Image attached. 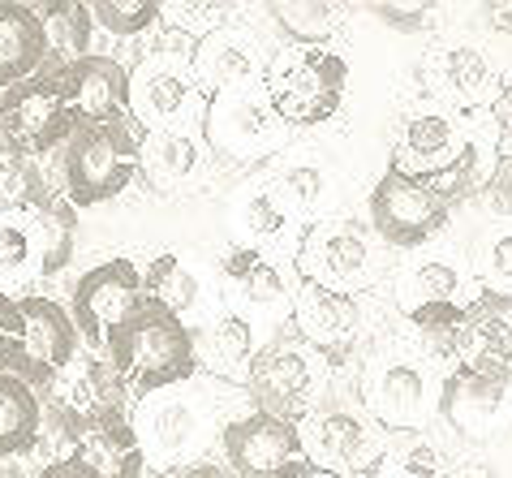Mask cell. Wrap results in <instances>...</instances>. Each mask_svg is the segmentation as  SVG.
<instances>
[{
	"label": "cell",
	"instance_id": "cell-37",
	"mask_svg": "<svg viewBox=\"0 0 512 478\" xmlns=\"http://www.w3.org/2000/svg\"><path fill=\"white\" fill-rule=\"evenodd\" d=\"M332 199V173L323 164H289L280 173V203L297 207V212H319Z\"/></svg>",
	"mask_w": 512,
	"mask_h": 478
},
{
	"label": "cell",
	"instance_id": "cell-31",
	"mask_svg": "<svg viewBox=\"0 0 512 478\" xmlns=\"http://www.w3.org/2000/svg\"><path fill=\"white\" fill-rule=\"evenodd\" d=\"M52 199L56 194L48 190V173L39 160L0 156V216H31Z\"/></svg>",
	"mask_w": 512,
	"mask_h": 478
},
{
	"label": "cell",
	"instance_id": "cell-14",
	"mask_svg": "<svg viewBox=\"0 0 512 478\" xmlns=\"http://www.w3.org/2000/svg\"><path fill=\"white\" fill-rule=\"evenodd\" d=\"M302 272L315 285L353 293L375 280V250L366 242V233L353 229L349 220L315 224L302 246Z\"/></svg>",
	"mask_w": 512,
	"mask_h": 478
},
{
	"label": "cell",
	"instance_id": "cell-42",
	"mask_svg": "<svg viewBox=\"0 0 512 478\" xmlns=\"http://www.w3.org/2000/svg\"><path fill=\"white\" fill-rule=\"evenodd\" d=\"M371 13L396 31H426L431 26V5H371Z\"/></svg>",
	"mask_w": 512,
	"mask_h": 478
},
{
	"label": "cell",
	"instance_id": "cell-18",
	"mask_svg": "<svg viewBox=\"0 0 512 478\" xmlns=\"http://www.w3.org/2000/svg\"><path fill=\"white\" fill-rule=\"evenodd\" d=\"M465 143L461 121L448 108H418L405 117V134H401V160H392V168H401L405 177H435L457 160V151Z\"/></svg>",
	"mask_w": 512,
	"mask_h": 478
},
{
	"label": "cell",
	"instance_id": "cell-28",
	"mask_svg": "<svg viewBox=\"0 0 512 478\" xmlns=\"http://www.w3.org/2000/svg\"><path fill=\"white\" fill-rule=\"evenodd\" d=\"M495 164H500V156H495V147L487 143V138H482V134H465L457 160H452L444 173L426 177V186H431L448 207H457L465 199H474L478 190H491Z\"/></svg>",
	"mask_w": 512,
	"mask_h": 478
},
{
	"label": "cell",
	"instance_id": "cell-25",
	"mask_svg": "<svg viewBox=\"0 0 512 478\" xmlns=\"http://www.w3.org/2000/svg\"><path fill=\"white\" fill-rule=\"evenodd\" d=\"M211 143L233 147V151H250V143H272L276 125H284L272 104L250 100V95H224V100L211 104Z\"/></svg>",
	"mask_w": 512,
	"mask_h": 478
},
{
	"label": "cell",
	"instance_id": "cell-36",
	"mask_svg": "<svg viewBox=\"0 0 512 478\" xmlns=\"http://www.w3.org/2000/svg\"><path fill=\"white\" fill-rule=\"evenodd\" d=\"M142 168H151L160 181H181L190 177L198 168V147L194 138L177 134V130H160L147 138V147H142Z\"/></svg>",
	"mask_w": 512,
	"mask_h": 478
},
{
	"label": "cell",
	"instance_id": "cell-2",
	"mask_svg": "<svg viewBox=\"0 0 512 478\" xmlns=\"http://www.w3.org/2000/svg\"><path fill=\"white\" fill-rule=\"evenodd\" d=\"M142 168V143L130 121L121 125H78L61 151L65 199L74 207H95L130 190Z\"/></svg>",
	"mask_w": 512,
	"mask_h": 478
},
{
	"label": "cell",
	"instance_id": "cell-38",
	"mask_svg": "<svg viewBox=\"0 0 512 478\" xmlns=\"http://www.w3.org/2000/svg\"><path fill=\"white\" fill-rule=\"evenodd\" d=\"M91 13L112 35H142L147 26L160 22L164 5H155V0H99V5H91Z\"/></svg>",
	"mask_w": 512,
	"mask_h": 478
},
{
	"label": "cell",
	"instance_id": "cell-5",
	"mask_svg": "<svg viewBox=\"0 0 512 478\" xmlns=\"http://www.w3.org/2000/svg\"><path fill=\"white\" fill-rule=\"evenodd\" d=\"M39 401H44L52 435L78 444L82 435L95 431L99 423L125 418L130 388L121 384L117 367H112L104 354H78L74 367L61 371L44 392H39Z\"/></svg>",
	"mask_w": 512,
	"mask_h": 478
},
{
	"label": "cell",
	"instance_id": "cell-26",
	"mask_svg": "<svg viewBox=\"0 0 512 478\" xmlns=\"http://www.w3.org/2000/svg\"><path fill=\"white\" fill-rule=\"evenodd\" d=\"M31 229V250H35V272L39 276H56L65 272V263L74 259L78 246V212L69 199H52L48 207L26 216Z\"/></svg>",
	"mask_w": 512,
	"mask_h": 478
},
{
	"label": "cell",
	"instance_id": "cell-10",
	"mask_svg": "<svg viewBox=\"0 0 512 478\" xmlns=\"http://www.w3.org/2000/svg\"><path fill=\"white\" fill-rule=\"evenodd\" d=\"M366 212L379 233V242H388L396 250H418L431 237H439L452 220V207L418 177H405L401 168L388 164V173L375 181Z\"/></svg>",
	"mask_w": 512,
	"mask_h": 478
},
{
	"label": "cell",
	"instance_id": "cell-34",
	"mask_svg": "<svg viewBox=\"0 0 512 478\" xmlns=\"http://www.w3.org/2000/svg\"><path fill=\"white\" fill-rule=\"evenodd\" d=\"M272 18L280 35L297 48H319L327 35L336 31V5L323 0H289V5H272Z\"/></svg>",
	"mask_w": 512,
	"mask_h": 478
},
{
	"label": "cell",
	"instance_id": "cell-35",
	"mask_svg": "<svg viewBox=\"0 0 512 478\" xmlns=\"http://www.w3.org/2000/svg\"><path fill=\"white\" fill-rule=\"evenodd\" d=\"M198 349L207 354V362H216V367H237V362L250 358L254 349V323L241 319V315H220L216 323H207L203 332H198Z\"/></svg>",
	"mask_w": 512,
	"mask_h": 478
},
{
	"label": "cell",
	"instance_id": "cell-15",
	"mask_svg": "<svg viewBox=\"0 0 512 478\" xmlns=\"http://www.w3.org/2000/svg\"><path fill=\"white\" fill-rule=\"evenodd\" d=\"M65 87V100L74 108L78 125H121L130 121V74L121 61L104 52H91L82 61L56 69Z\"/></svg>",
	"mask_w": 512,
	"mask_h": 478
},
{
	"label": "cell",
	"instance_id": "cell-30",
	"mask_svg": "<svg viewBox=\"0 0 512 478\" xmlns=\"http://www.w3.org/2000/svg\"><path fill=\"white\" fill-rule=\"evenodd\" d=\"M474 272L482 293L512 302V216L487 220L474 237Z\"/></svg>",
	"mask_w": 512,
	"mask_h": 478
},
{
	"label": "cell",
	"instance_id": "cell-6",
	"mask_svg": "<svg viewBox=\"0 0 512 478\" xmlns=\"http://www.w3.org/2000/svg\"><path fill=\"white\" fill-rule=\"evenodd\" d=\"M306 453L327 478H375L388 461V435L353 405H323L302 423Z\"/></svg>",
	"mask_w": 512,
	"mask_h": 478
},
{
	"label": "cell",
	"instance_id": "cell-49",
	"mask_svg": "<svg viewBox=\"0 0 512 478\" xmlns=\"http://www.w3.org/2000/svg\"><path fill=\"white\" fill-rule=\"evenodd\" d=\"M0 478H22V470L18 466H0Z\"/></svg>",
	"mask_w": 512,
	"mask_h": 478
},
{
	"label": "cell",
	"instance_id": "cell-7",
	"mask_svg": "<svg viewBox=\"0 0 512 478\" xmlns=\"http://www.w3.org/2000/svg\"><path fill=\"white\" fill-rule=\"evenodd\" d=\"M224 461L233 478H315V461L306 453L302 427L276 414H241L220 431Z\"/></svg>",
	"mask_w": 512,
	"mask_h": 478
},
{
	"label": "cell",
	"instance_id": "cell-21",
	"mask_svg": "<svg viewBox=\"0 0 512 478\" xmlns=\"http://www.w3.org/2000/svg\"><path fill=\"white\" fill-rule=\"evenodd\" d=\"M435 82H439V95L452 104V108H482L495 100V91L504 87L500 82V69L478 44H452L439 52L435 61Z\"/></svg>",
	"mask_w": 512,
	"mask_h": 478
},
{
	"label": "cell",
	"instance_id": "cell-45",
	"mask_svg": "<svg viewBox=\"0 0 512 478\" xmlns=\"http://www.w3.org/2000/svg\"><path fill=\"white\" fill-rule=\"evenodd\" d=\"M39 478H95L87 466H78V461H52V466H44L39 470Z\"/></svg>",
	"mask_w": 512,
	"mask_h": 478
},
{
	"label": "cell",
	"instance_id": "cell-16",
	"mask_svg": "<svg viewBox=\"0 0 512 478\" xmlns=\"http://www.w3.org/2000/svg\"><path fill=\"white\" fill-rule=\"evenodd\" d=\"M439 414L452 431L495 435L512 423V375H474L448 371L439 384Z\"/></svg>",
	"mask_w": 512,
	"mask_h": 478
},
{
	"label": "cell",
	"instance_id": "cell-23",
	"mask_svg": "<svg viewBox=\"0 0 512 478\" xmlns=\"http://www.w3.org/2000/svg\"><path fill=\"white\" fill-rule=\"evenodd\" d=\"M190 95H194V74H186V69L173 61H147L138 69V78L130 82L134 117L151 121V125L173 121L177 112L190 104Z\"/></svg>",
	"mask_w": 512,
	"mask_h": 478
},
{
	"label": "cell",
	"instance_id": "cell-41",
	"mask_svg": "<svg viewBox=\"0 0 512 478\" xmlns=\"http://www.w3.org/2000/svg\"><path fill=\"white\" fill-rule=\"evenodd\" d=\"M22 341H26L22 302H18V298H9V293L0 289V375H13V371H18Z\"/></svg>",
	"mask_w": 512,
	"mask_h": 478
},
{
	"label": "cell",
	"instance_id": "cell-4",
	"mask_svg": "<svg viewBox=\"0 0 512 478\" xmlns=\"http://www.w3.org/2000/svg\"><path fill=\"white\" fill-rule=\"evenodd\" d=\"M349 61L327 48H297L267 69V104L284 125H323L345 104Z\"/></svg>",
	"mask_w": 512,
	"mask_h": 478
},
{
	"label": "cell",
	"instance_id": "cell-47",
	"mask_svg": "<svg viewBox=\"0 0 512 478\" xmlns=\"http://www.w3.org/2000/svg\"><path fill=\"white\" fill-rule=\"evenodd\" d=\"M491 13V26L500 35H512V5H495V9H487Z\"/></svg>",
	"mask_w": 512,
	"mask_h": 478
},
{
	"label": "cell",
	"instance_id": "cell-33",
	"mask_svg": "<svg viewBox=\"0 0 512 478\" xmlns=\"http://www.w3.org/2000/svg\"><path fill=\"white\" fill-rule=\"evenodd\" d=\"M198 427H203V418L190 401H164L151 410V423H147V453H155L160 461L177 457L181 448H190L198 440Z\"/></svg>",
	"mask_w": 512,
	"mask_h": 478
},
{
	"label": "cell",
	"instance_id": "cell-39",
	"mask_svg": "<svg viewBox=\"0 0 512 478\" xmlns=\"http://www.w3.org/2000/svg\"><path fill=\"white\" fill-rule=\"evenodd\" d=\"M35 272V250L26 216H0V285Z\"/></svg>",
	"mask_w": 512,
	"mask_h": 478
},
{
	"label": "cell",
	"instance_id": "cell-9",
	"mask_svg": "<svg viewBox=\"0 0 512 478\" xmlns=\"http://www.w3.org/2000/svg\"><path fill=\"white\" fill-rule=\"evenodd\" d=\"M147 302L142 289V267L134 259H108L78 276V285L69 289V315L78 323V336L95 354H104L108 336L121 328L125 319H134Z\"/></svg>",
	"mask_w": 512,
	"mask_h": 478
},
{
	"label": "cell",
	"instance_id": "cell-1",
	"mask_svg": "<svg viewBox=\"0 0 512 478\" xmlns=\"http://www.w3.org/2000/svg\"><path fill=\"white\" fill-rule=\"evenodd\" d=\"M104 358L117 367L121 384L130 388L134 397H155V392L194 379L198 336L186 328V319H177L168 306L147 298L134 319H125L121 328L108 336Z\"/></svg>",
	"mask_w": 512,
	"mask_h": 478
},
{
	"label": "cell",
	"instance_id": "cell-22",
	"mask_svg": "<svg viewBox=\"0 0 512 478\" xmlns=\"http://www.w3.org/2000/svg\"><path fill=\"white\" fill-rule=\"evenodd\" d=\"M69 461L87 466L95 478H138L147 466V448H142V435L130 427V418H112V423H99L82 435Z\"/></svg>",
	"mask_w": 512,
	"mask_h": 478
},
{
	"label": "cell",
	"instance_id": "cell-19",
	"mask_svg": "<svg viewBox=\"0 0 512 478\" xmlns=\"http://www.w3.org/2000/svg\"><path fill=\"white\" fill-rule=\"evenodd\" d=\"M48 65V31L35 5L0 0V91L44 74Z\"/></svg>",
	"mask_w": 512,
	"mask_h": 478
},
{
	"label": "cell",
	"instance_id": "cell-40",
	"mask_svg": "<svg viewBox=\"0 0 512 478\" xmlns=\"http://www.w3.org/2000/svg\"><path fill=\"white\" fill-rule=\"evenodd\" d=\"M241 220H246V233L254 242H280L284 229H289V207H284L276 194H254V199L241 207Z\"/></svg>",
	"mask_w": 512,
	"mask_h": 478
},
{
	"label": "cell",
	"instance_id": "cell-24",
	"mask_svg": "<svg viewBox=\"0 0 512 478\" xmlns=\"http://www.w3.org/2000/svg\"><path fill=\"white\" fill-rule=\"evenodd\" d=\"M44 431V401L18 375H0V461L26 457Z\"/></svg>",
	"mask_w": 512,
	"mask_h": 478
},
{
	"label": "cell",
	"instance_id": "cell-11",
	"mask_svg": "<svg viewBox=\"0 0 512 478\" xmlns=\"http://www.w3.org/2000/svg\"><path fill=\"white\" fill-rule=\"evenodd\" d=\"M431 410H439V384L422 362L388 358L366 375V414L383 431H422Z\"/></svg>",
	"mask_w": 512,
	"mask_h": 478
},
{
	"label": "cell",
	"instance_id": "cell-3",
	"mask_svg": "<svg viewBox=\"0 0 512 478\" xmlns=\"http://www.w3.org/2000/svg\"><path fill=\"white\" fill-rule=\"evenodd\" d=\"M78 134V117L56 74H35L0 95V156L44 160Z\"/></svg>",
	"mask_w": 512,
	"mask_h": 478
},
{
	"label": "cell",
	"instance_id": "cell-43",
	"mask_svg": "<svg viewBox=\"0 0 512 478\" xmlns=\"http://www.w3.org/2000/svg\"><path fill=\"white\" fill-rule=\"evenodd\" d=\"M491 199L500 207V216H512V151H504L491 177Z\"/></svg>",
	"mask_w": 512,
	"mask_h": 478
},
{
	"label": "cell",
	"instance_id": "cell-48",
	"mask_svg": "<svg viewBox=\"0 0 512 478\" xmlns=\"http://www.w3.org/2000/svg\"><path fill=\"white\" fill-rule=\"evenodd\" d=\"M444 478H495L491 470H457V474H444Z\"/></svg>",
	"mask_w": 512,
	"mask_h": 478
},
{
	"label": "cell",
	"instance_id": "cell-17",
	"mask_svg": "<svg viewBox=\"0 0 512 478\" xmlns=\"http://www.w3.org/2000/svg\"><path fill=\"white\" fill-rule=\"evenodd\" d=\"M190 74H194L198 87H207L211 95L224 100V95H241L246 87H254V82L267 74V65H263V52L250 35L216 31L198 44Z\"/></svg>",
	"mask_w": 512,
	"mask_h": 478
},
{
	"label": "cell",
	"instance_id": "cell-44",
	"mask_svg": "<svg viewBox=\"0 0 512 478\" xmlns=\"http://www.w3.org/2000/svg\"><path fill=\"white\" fill-rule=\"evenodd\" d=\"M491 125H495V134H504V138H512V78L504 82L500 91H495V100H491Z\"/></svg>",
	"mask_w": 512,
	"mask_h": 478
},
{
	"label": "cell",
	"instance_id": "cell-32",
	"mask_svg": "<svg viewBox=\"0 0 512 478\" xmlns=\"http://www.w3.org/2000/svg\"><path fill=\"white\" fill-rule=\"evenodd\" d=\"M142 289H147L151 302L168 306L177 319H186L194 306H198V280L186 263L177 255H160L147 263V272H142Z\"/></svg>",
	"mask_w": 512,
	"mask_h": 478
},
{
	"label": "cell",
	"instance_id": "cell-29",
	"mask_svg": "<svg viewBox=\"0 0 512 478\" xmlns=\"http://www.w3.org/2000/svg\"><path fill=\"white\" fill-rule=\"evenodd\" d=\"M224 276L237 285V298L250 306V311H280L289 302V285H284L280 267L259 255L254 246H237L224 255Z\"/></svg>",
	"mask_w": 512,
	"mask_h": 478
},
{
	"label": "cell",
	"instance_id": "cell-20",
	"mask_svg": "<svg viewBox=\"0 0 512 478\" xmlns=\"http://www.w3.org/2000/svg\"><path fill=\"white\" fill-rule=\"evenodd\" d=\"M465 293H469V276L461 263H452V255L414 259L396 280V302H401L405 319L422 311H444V306H474L478 298H465Z\"/></svg>",
	"mask_w": 512,
	"mask_h": 478
},
{
	"label": "cell",
	"instance_id": "cell-12",
	"mask_svg": "<svg viewBox=\"0 0 512 478\" xmlns=\"http://www.w3.org/2000/svg\"><path fill=\"white\" fill-rule=\"evenodd\" d=\"M22 302V319H26V341H22V358H18V375L22 384H31L35 392H44L61 371L74 367L78 358V323L65 306H56L52 298L26 293Z\"/></svg>",
	"mask_w": 512,
	"mask_h": 478
},
{
	"label": "cell",
	"instance_id": "cell-8",
	"mask_svg": "<svg viewBox=\"0 0 512 478\" xmlns=\"http://www.w3.org/2000/svg\"><path fill=\"white\" fill-rule=\"evenodd\" d=\"M246 384H250L263 414L297 423V418L315 414L310 405H315V392L323 384V358L302 341V336H297V341H284L280 336V341H272L250 358Z\"/></svg>",
	"mask_w": 512,
	"mask_h": 478
},
{
	"label": "cell",
	"instance_id": "cell-46",
	"mask_svg": "<svg viewBox=\"0 0 512 478\" xmlns=\"http://www.w3.org/2000/svg\"><path fill=\"white\" fill-rule=\"evenodd\" d=\"M168 478H229L220 466H207V461H198V466H186V470H173Z\"/></svg>",
	"mask_w": 512,
	"mask_h": 478
},
{
	"label": "cell",
	"instance_id": "cell-27",
	"mask_svg": "<svg viewBox=\"0 0 512 478\" xmlns=\"http://www.w3.org/2000/svg\"><path fill=\"white\" fill-rule=\"evenodd\" d=\"M39 18H44V31H48V65L44 74H56V69L82 61L91 56V26H95V13L91 5L82 0H48V5H35Z\"/></svg>",
	"mask_w": 512,
	"mask_h": 478
},
{
	"label": "cell",
	"instance_id": "cell-13",
	"mask_svg": "<svg viewBox=\"0 0 512 478\" xmlns=\"http://www.w3.org/2000/svg\"><path fill=\"white\" fill-rule=\"evenodd\" d=\"M362 319H366L362 302L353 298V293L315 285V280H302V285H297V298H293L297 336H302L319 358L336 362V367L353 354V345H358Z\"/></svg>",
	"mask_w": 512,
	"mask_h": 478
}]
</instances>
